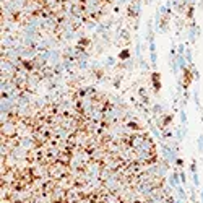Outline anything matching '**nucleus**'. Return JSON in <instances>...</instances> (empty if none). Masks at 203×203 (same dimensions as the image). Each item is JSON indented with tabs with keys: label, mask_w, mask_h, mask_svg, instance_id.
<instances>
[{
	"label": "nucleus",
	"mask_w": 203,
	"mask_h": 203,
	"mask_svg": "<svg viewBox=\"0 0 203 203\" xmlns=\"http://www.w3.org/2000/svg\"><path fill=\"white\" fill-rule=\"evenodd\" d=\"M2 203H166L161 197L148 200L140 197L133 190H116V189H88L84 192H72L59 187L47 192H23L15 193L5 192Z\"/></svg>",
	"instance_id": "f257e3e1"
}]
</instances>
